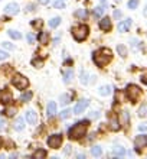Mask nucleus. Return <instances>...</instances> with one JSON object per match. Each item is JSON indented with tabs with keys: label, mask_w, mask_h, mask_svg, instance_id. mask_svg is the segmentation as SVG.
<instances>
[{
	"label": "nucleus",
	"mask_w": 147,
	"mask_h": 159,
	"mask_svg": "<svg viewBox=\"0 0 147 159\" xmlns=\"http://www.w3.org/2000/svg\"><path fill=\"white\" fill-rule=\"evenodd\" d=\"M93 59L97 67H107L113 61V51L110 48H101L94 52Z\"/></svg>",
	"instance_id": "1"
},
{
	"label": "nucleus",
	"mask_w": 147,
	"mask_h": 159,
	"mask_svg": "<svg viewBox=\"0 0 147 159\" xmlns=\"http://www.w3.org/2000/svg\"><path fill=\"white\" fill-rule=\"evenodd\" d=\"M88 126H89V121L88 120H82V121H78V123H75V125L72 126L71 129L68 130V136H69V139H72V140L82 139L85 134H87Z\"/></svg>",
	"instance_id": "2"
},
{
	"label": "nucleus",
	"mask_w": 147,
	"mask_h": 159,
	"mask_svg": "<svg viewBox=\"0 0 147 159\" xmlns=\"http://www.w3.org/2000/svg\"><path fill=\"white\" fill-rule=\"evenodd\" d=\"M88 34H89V28L87 25H78L72 28V36L78 42L85 41L88 38Z\"/></svg>",
	"instance_id": "3"
},
{
	"label": "nucleus",
	"mask_w": 147,
	"mask_h": 159,
	"mask_svg": "<svg viewBox=\"0 0 147 159\" xmlns=\"http://www.w3.org/2000/svg\"><path fill=\"white\" fill-rule=\"evenodd\" d=\"M141 94H143V90L134 84H130L127 85V90H126V96L127 98L131 101V103H137V101L141 98Z\"/></svg>",
	"instance_id": "4"
},
{
	"label": "nucleus",
	"mask_w": 147,
	"mask_h": 159,
	"mask_svg": "<svg viewBox=\"0 0 147 159\" xmlns=\"http://www.w3.org/2000/svg\"><path fill=\"white\" fill-rule=\"evenodd\" d=\"M12 84L17 90H26L29 87V80L26 78L25 75H20V74H16V75L12 78Z\"/></svg>",
	"instance_id": "5"
},
{
	"label": "nucleus",
	"mask_w": 147,
	"mask_h": 159,
	"mask_svg": "<svg viewBox=\"0 0 147 159\" xmlns=\"http://www.w3.org/2000/svg\"><path fill=\"white\" fill-rule=\"evenodd\" d=\"M63 138L62 134H50L48 138V146L52 148V149H58V148L62 146Z\"/></svg>",
	"instance_id": "6"
},
{
	"label": "nucleus",
	"mask_w": 147,
	"mask_h": 159,
	"mask_svg": "<svg viewBox=\"0 0 147 159\" xmlns=\"http://www.w3.org/2000/svg\"><path fill=\"white\" fill-rule=\"evenodd\" d=\"M147 146V134H139L134 139V151L136 152H141L144 148Z\"/></svg>",
	"instance_id": "7"
},
{
	"label": "nucleus",
	"mask_w": 147,
	"mask_h": 159,
	"mask_svg": "<svg viewBox=\"0 0 147 159\" xmlns=\"http://www.w3.org/2000/svg\"><path fill=\"white\" fill-rule=\"evenodd\" d=\"M98 26H100L101 30H104V32H110L111 28H113V22H111V19H110L108 16H104L100 22H98Z\"/></svg>",
	"instance_id": "8"
},
{
	"label": "nucleus",
	"mask_w": 147,
	"mask_h": 159,
	"mask_svg": "<svg viewBox=\"0 0 147 159\" xmlns=\"http://www.w3.org/2000/svg\"><path fill=\"white\" fill-rule=\"evenodd\" d=\"M88 104H89V101L87 100V98H81V100L76 103V106H75V109H74V111H75L76 114L84 113L85 110H87V107H88Z\"/></svg>",
	"instance_id": "9"
},
{
	"label": "nucleus",
	"mask_w": 147,
	"mask_h": 159,
	"mask_svg": "<svg viewBox=\"0 0 147 159\" xmlns=\"http://www.w3.org/2000/svg\"><path fill=\"white\" fill-rule=\"evenodd\" d=\"M19 10H20V7H19V4L17 3H9L7 6L4 7V13L9 15V16H15V15H17Z\"/></svg>",
	"instance_id": "10"
},
{
	"label": "nucleus",
	"mask_w": 147,
	"mask_h": 159,
	"mask_svg": "<svg viewBox=\"0 0 147 159\" xmlns=\"http://www.w3.org/2000/svg\"><path fill=\"white\" fill-rule=\"evenodd\" d=\"M10 101H12V93L9 91L7 88L0 90V103L2 104H9Z\"/></svg>",
	"instance_id": "11"
},
{
	"label": "nucleus",
	"mask_w": 147,
	"mask_h": 159,
	"mask_svg": "<svg viewBox=\"0 0 147 159\" xmlns=\"http://www.w3.org/2000/svg\"><path fill=\"white\" fill-rule=\"evenodd\" d=\"M26 120L29 125H36L38 123V114L35 110H28L26 111Z\"/></svg>",
	"instance_id": "12"
},
{
	"label": "nucleus",
	"mask_w": 147,
	"mask_h": 159,
	"mask_svg": "<svg viewBox=\"0 0 147 159\" xmlns=\"http://www.w3.org/2000/svg\"><path fill=\"white\" fill-rule=\"evenodd\" d=\"M131 19H126V20H121L120 23H118V30L121 32V34H124V32H128L131 28Z\"/></svg>",
	"instance_id": "13"
},
{
	"label": "nucleus",
	"mask_w": 147,
	"mask_h": 159,
	"mask_svg": "<svg viewBox=\"0 0 147 159\" xmlns=\"http://www.w3.org/2000/svg\"><path fill=\"white\" fill-rule=\"evenodd\" d=\"M130 125V113L128 111H121L120 114V126H124V127H128Z\"/></svg>",
	"instance_id": "14"
},
{
	"label": "nucleus",
	"mask_w": 147,
	"mask_h": 159,
	"mask_svg": "<svg viewBox=\"0 0 147 159\" xmlns=\"http://www.w3.org/2000/svg\"><path fill=\"white\" fill-rule=\"evenodd\" d=\"M38 41H39V43H42V45H48V43H49V34L45 32V30H42L38 36Z\"/></svg>",
	"instance_id": "15"
},
{
	"label": "nucleus",
	"mask_w": 147,
	"mask_h": 159,
	"mask_svg": "<svg viewBox=\"0 0 147 159\" xmlns=\"http://www.w3.org/2000/svg\"><path fill=\"white\" fill-rule=\"evenodd\" d=\"M23 129H25V119H23V117H17L16 120H15V130L22 132Z\"/></svg>",
	"instance_id": "16"
},
{
	"label": "nucleus",
	"mask_w": 147,
	"mask_h": 159,
	"mask_svg": "<svg viewBox=\"0 0 147 159\" xmlns=\"http://www.w3.org/2000/svg\"><path fill=\"white\" fill-rule=\"evenodd\" d=\"M111 153H113L114 156H124V155H126V148L114 146L113 149H111Z\"/></svg>",
	"instance_id": "17"
},
{
	"label": "nucleus",
	"mask_w": 147,
	"mask_h": 159,
	"mask_svg": "<svg viewBox=\"0 0 147 159\" xmlns=\"http://www.w3.org/2000/svg\"><path fill=\"white\" fill-rule=\"evenodd\" d=\"M71 100H72V96L69 94V93H65V94H62V96L59 97V103H61L62 106L69 104V103H71Z\"/></svg>",
	"instance_id": "18"
},
{
	"label": "nucleus",
	"mask_w": 147,
	"mask_h": 159,
	"mask_svg": "<svg viewBox=\"0 0 147 159\" xmlns=\"http://www.w3.org/2000/svg\"><path fill=\"white\" fill-rule=\"evenodd\" d=\"M120 127H121V126H120V121H118L117 119L115 117L110 119V129L114 130V132H117V130H120Z\"/></svg>",
	"instance_id": "19"
},
{
	"label": "nucleus",
	"mask_w": 147,
	"mask_h": 159,
	"mask_svg": "<svg viewBox=\"0 0 147 159\" xmlns=\"http://www.w3.org/2000/svg\"><path fill=\"white\" fill-rule=\"evenodd\" d=\"M55 114H56V104L55 101H50L48 104V117H54Z\"/></svg>",
	"instance_id": "20"
},
{
	"label": "nucleus",
	"mask_w": 147,
	"mask_h": 159,
	"mask_svg": "<svg viewBox=\"0 0 147 159\" xmlns=\"http://www.w3.org/2000/svg\"><path fill=\"white\" fill-rule=\"evenodd\" d=\"M111 91H113V88L110 87V85H102V87H100V90H98L100 96H110Z\"/></svg>",
	"instance_id": "21"
},
{
	"label": "nucleus",
	"mask_w": 147,
	"mask_h": 159,
	"mask_svg": "<svg viewBox=\"0 0 147 159\" xmlns=\"http://www.w3.org/2000/svg\"><path fill=\"white\" fill-rule=\"evenodd\" d=\"M75 16L78 17V19H81V20H84L85 17L88 16V12H87L85 9H78V10L75 12Z\"/></svg>",
	"instance_id": "22"
},
{
	"label": "nucleus",
	"mask_w": 147,
	"mask_h": 159,
	"mask_svg": "<svg viewBox=\"0 0 147 159\" xmlns=\"http://www.w3.org/2000/svg\"><path fill=\"white\" fill-rule=\"evenodd\" d=\"M59 23H61V17H59V16L52 17V19L49 20V26L52 28V29H55V28H58Z\"/></svg>",
	"instance_id": "23"
},
{
	"label": "nucleus",
	"mask_w": 147,
	"mask_h": 159,
	"mask_svg": "<svg viewBox=\"0 0 147 159\" xmlns=\"http://www.w3.org/2000/svg\"><path fill=\"white\" fill-rule=\"evenodd\" d=\"M7 34H9V36H10L12 39H20L22 38L20 32H17V30H15V29H9Z\"/></svg>",
	"instance_id": "24"
},
{
	"label": "nucleus",
	"mask_w": 147,
	"mask_h": 159,
	"mask_svg": "<svg viewBox=\"0 0 147 159\" xmlns=\"http://www.w3.org/2000/svg\"><path fill=\"white\" fill-rule=\"evenodd\" d=\"M72 78H74V71L72 70H68V71L63 72V81L65 83H69Z\"/></svg>",
	"instance_id": "25"
},
{
	"label": "nucleus",
	"mask_w": 147,
	"mask_h": 159,
	"mask_svg": "<svg viewBox=\"0 0 147 159\" xmlns=\"http://www.w3.org/2000/svg\"><path fill=\"white\" fill-rule=\"evenodd\" d=\"M105 12V6H97V7L94 9V15H95V17H100L101 15H104Z\"/></svg>",
	"instance_id": "26"
},
{
	"label": "nucleus",
	"mask_w": 147,
	"mask_h": 159,
	"mask_svg": "<svg viewBox=\"0 0 147 159\" xmlns=\"http://www.w3.org/2000/svg\"><path fill=\"white\" fill-rule=\"evenodd\" d=\"M67 4V0H54V7L55 9H63Z\"/></svg>",
	"instance_id": "27"
},
{
	"label": "nucleus",
	"mask_w": 147,
	"mask_h": 159,
	"mask_svg": "<svg viewBox=\"0 0 147 159\" xmlns=\"http://www.w3.org/2000/svg\"><path fill=\"white\" fill-rule=\"evenodd\" d=\"M139 116H140V117H146V116H147V104H146V103H143V104L140 106Z\"/></svg>",
	"instance_id": "28"
},
{
	"label": "nucleus",
	"mask_w": 147,
	"mask_h": 159,
	"mask_svg": "<svg viewBox=\"0 0 147 159\" xmlns=\"http://www.w3.org/2000/svg\"><path fill=\"white\" fill-rule=\"evenodd\" d=\"M30 98H32V91H26V93H23V94H20V100L23 101V103H28Z\"/></svg>",
	"instance_id": "29"
},
{
	"label": "nucleus",
	"mask_w": 147,
	"mask_h": 159,
	"mask_svg": "<svg viewBox=\"0 0 147 159\" xmlns=\"http://www.w3.org/2000/svg\"><path fill=\"white\" fill-rule=\"evenodd\" d=\"M101 153H102V148L101 146H93V149H91V155L93 156H101Z\"/></svg>",
	"instance_id": "30"
},
{
	"label": "nucleus",
	"mask_w": 147,
	"mask_h": 159,
	"mask_svg": "<svg viewBox=\"0 0 147 159\" xmlns=\"http://www.w3.org/2000/svg\"><path fill=\"white\" fill-rule=\"evenodd\" d=\"M117 51H118V54H120V57H121V58H126V57H127V49L123 45H118L117 46Z\"/></svg>",
	"instance_id": "31"
},
{
	"label": "nucleus",
	"mask_w": 147,
	"mask_h": 159,
	"mask_svg": "<svg viewBox=\"0 0 147 159\" xmlns=\"http://www.w3.org/2000/svg\"><path fill=\"white\" fill-rule=\"evenodd\" d=\"M48 153H46V151H43V149H38V151L33 153V158H45Z\"/></svg>",
	"instance_id": "32"
},
{
	"label": "nucleus",
	"mask_w": 147,
	"mask_h": 159,
	"mask_svg": "<svg viewBox=\"0 0 147 159\" xmlns=\"http://www.w3.org/2000/svg\"><path fill=\"white\" fill-rule=\"evenodd\" d=\"M43 25V20H41V19H35V20H32V26H33L35 29H41Z\"/></svg>",
	"instance_id": "33"
},
{
	"label": "nucleus",
	"mask_w": 147,
	"mask_h": 159,
	"mask_svg": "<svg viewBox=\"0 0 147 159\" xmlns=\"http://www.w3.org/2000/svg\"><path fill=\"white\" fill-rule=\"evenodd\" d=\"M6 116H9V117H12V116H15V113H16V107H9V109H6L3 111Z\"/></svg>",
	"instance_id": "34"
},
{
	"label": "nucleus",
	"mask_w": 147,
	"mask_h": 159,
	"mask_svg": "<svg viewBox=\"0 0 147 159\" xmlns=\"http://www.w3.org/2000/svg\"><path fill=\"white\" fill-rule=\"evenodd\" d=\"M71 113H72V111L69 109L63 110V111H61V119H63V120H65V119H68L69 116H71Z\"/></svg>",
	"instance_id": "35"
},
{
	"label": "nucleus",
	"mask_w": 147,
	"mask_h": 159,
	"mask_svg": "<svg viewBox=\"0 0 147 159\" xmlns=\"http://www.w3.org/2000/svg\"><path fill=\"white\" fill-rule=\"evenodd\" d=\"M139 6V0H130L128 2V9H136Z\"/></svg>",
	"instance_id": "36"
},
{
	"label": "nucleus",
	"mask_w": 147,
	"mask_h": 159,
	"mask_svg": "<svg viewBox=\"0 0 147 159\" xmlns=\"http://www.w3.org/2000/svg\"><path fill=\"white\" fill-rule=\"evenodd\" d=\"M81 83L82 84H87L88 83V75H87V72H81Z\"/></svg>",
	"instance_id": "37"
},
{
	"label": "nucleus",
	"mask_w": 147,
	"mask_h": 159,
	"mask_svg": "<svg viewBox=\"0 0 147 159\" xmlns=\"http://www.w3.org/2000/svg\"><path fill=\"white\" fill-rule=\"evenodd\" d=\"M9 58V54L6 52V51L0 49V61H3V59H7Z\"/></svg>",
	"instance_id": "38"
},
{
	"label": "nucleus",
	"mask_w": 147,
	"mask_h": 159,
	"mask_svg": "<svg viewBox=\"0 0 147 159\" xmlns=\"http://www.w3.org/2000/svg\"><path fill=\"white\" fill-rule=\"evenodd\" d=\"M4 129H6V121H4V119L0 116V132L4 130Z\"/></svg>",
	"instance_id": "39"
},
{
	"label": "nucleus",
	"mask_w": 147,
	"mask_h": 159,
	"mask_svg": "<svg viewBox=\"0 0 147 159\" xmlns=\"http://www.w3.org/2000/svg\"><path fill=\"white\" fill-rule=\"evenodd\" d=\"M32 64H33V65H35V67H41V65H42V61H41V59H38V58H36V59H33V61H32Z\"/></svg>",
	"instance_id": "40"
},
{
	"label": "nucleus",
	"mask_w": 147,
	"mask_h": 159,
	"mask_svg": "<svg viewBox=\"0 0 147 159\" xmlns=\"http://www.w3.org/2000/svg\"><path fill=\"white\" fill-rule=\"evenodd\" d=\"M33 41H35V35L33 34H29V35H28V42H29V43H33Z\"/></svg>",
	"instance_id": "41"
},
{
	"label": "nucleus",
	"mask_w": 147,
	"mask_h": 159,
	"mask_svg": "<svg viewBox=\"0 0 147 159\" xmlns=\"http://www.w3.org/2000/svg\"><path fill=\"white\" fill-rule=\"evenodd\" d=\"M3 46H4V48H7V49H10V51H12L13 48H15V46H13L12 43H9V42H4V43H3Z\"/></svg>",
	"instance_id": "42"
},
{
	"label": "nucleus",
	"mask_w": 147,
	"mask_h": 159,
	"mask_svg": "<svg viewBox=\"0 0 147 159\" xmlns=\"http://www.w3.org/2000/svg\"><path fill=\"white\" fill-rule=\"evenodd\" d=\"M137 46H139V41H134V39H133V41H131V48H133V49H136Z\"/></svg>",
	"instance_id": "43"
},
{
	"label": "nucleus",
	"mask_w": 147,
	"mask_h": 159,
	"mask_svg": "<svg viewBox=\"0 0 147 159\" xmlns=\"http://www.w3.org/2000/svg\"><path fill=\"white\" fill-rule=\"evenodd\" d=\"M63 153H65V155H69V153H71V146H69V145L63 149Z\"/></svg>",
	"instance_id": "44"
},
{
	"label": "nucleus",
	"mask_w": 147,
	"mask_h": 159,
	"mask_svg": "<svg viewBox=\"0 0 147 159\" xmlns=\"http://www.w3.org/2000/svg\"><path fill=\"white\" fill-rule=\"evenodd\" d=\"M139 130H140V132H146V130H147V126L144 125V123H143V125H140L139 126Z\"/></svg>",
	"instance_id": "45"
},
{
	"label": "nucleus",
	"mask_w": 147,
	"mask_h": 159,
	"mask_svg": "<svg viewBox=\"0 0 147 159\" xmlns=\"http://www.w3.org/2000/svg\"><path fill=\"white\" fill-rule=\"evenodd\" d=\"M35 9H36V6H35V4H29V6H28V10H29V12H33Z\"/></svg>",
	"instance_id": "46"
},
{
	"label": "nucleus",
	"mask_w": 147,
	"mask_h": 159,
	"mask_svg": "<svg viewBox=\"0 0 147 159\" xmlns=\"http://www.w3.org/2000/svg\"><path fill=\"white\" fill-rule=\"evenodd\" d=\"M120 16H121V12H120V10H115V12H114V17H117L118 19Z\"/></svg>",
	"instance_id": "47"
},
{
	"label": "nucleus",
	"mask_w": 147,
	"mask_h": 159,
	"mask_svg": "<svg viewBox=\"0 0 147 159\" xmlns=\"http://www.w3.org/2000/svg\"><path fill=\"white\" fill-rule=\"evenodd\" d=\"M38 2L41 4H48V3H49V0H38Z\"/></svg>",
	"instance_id": "48"
},
{
	"label": "nucleus",
	"mask_w": 147,
	"mask_h": 159,
	"mask_svg": "<svg viewBox=\"0 0 147 159\" xmlns=\"http://www.w3.org/2000/svg\"><path fill=\"white\" fill-rule=\"evenodd\" d=\"M141 83L146 84V75H141Z\"/></svg>",
	"instance_id": "49"
},
{
	"label": "nucleus",
	"mask_w": 147,
	"mask_h": 159,
	"mask_svg": "<svg viewBox=\"0 0 147 159\" xmlns=\"http://www.w3.org/2000/svg\"><path fill=\"white\" fill-rule=\"evenodd\" d=\"M2 145H3V140H2V138H0V149H2Z\"/></svg>",
	"instance_id": "50"
},
{
	"label": "nucleus",
	"mask_w": 147,
	"mask_h": 159,
	"mask_svg": "<svg viewBox=\"0 0 147 159\" xmlns=\"http://www.w3.org/2000/svg\"><path fill=\"white\" fill-rule=\"evenodd\" d=\"M101 2H105V0H101Z\"/></svg>",
	"instance_id": "51"
}]
</instances>
